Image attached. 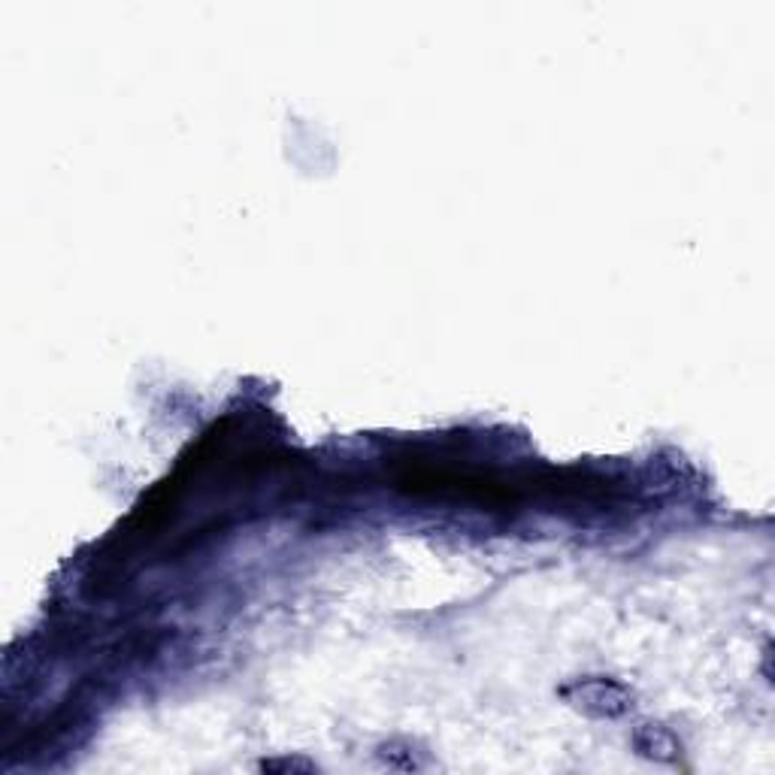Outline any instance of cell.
Instances as JSON below:
<instances>
[{"label": "cell", "mask_w": 775, "mask_h": 775, "mask_svg": "<svg viewBox=\"0 0 775 775\" xmlns=\"http://www.w3.org/2000/svg\"><path fill=\"white\" fill-rule=\"evenodd\" d=\"M633 745H637L639 754H642V757H649V761L670 763L678 757V742H675V737L666 730V727H654V725L639 727L637 737H633Z\"/></svg>", "instance_id": "cell-2"}, {"label": "cell", "mask_w": 775, "mask_h": 775, "mask_svg": "<svg viewBox=\"0 0 775 775\" xmlns=\"http://www.w3.org/2000/svg\"><path fill=\"white\" fill-rule=\"evenodd\" d=\"M573 700L585 709L588 715L597 718H618L630 709V694L615 682L606 678H591L573 688Z\"/></svg>", "instance_id": "cell-1"}]
</instances>
